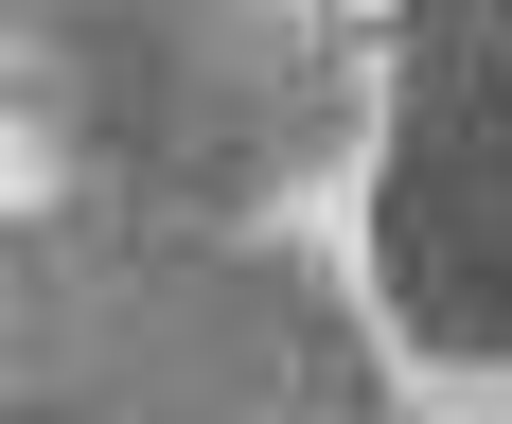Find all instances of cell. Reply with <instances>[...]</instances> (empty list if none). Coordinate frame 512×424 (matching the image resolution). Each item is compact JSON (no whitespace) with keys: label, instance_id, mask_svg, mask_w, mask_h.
I'll list each match as a JSON object with an SVG mask.
<instances>
[{"label":"cell","instance_id":"obj_2","mask_svg":"<svg viewBox=\"0 0 512 424\" xmlns=\"http://www.w3.org/2000/svg\"><path fill=\"white\" fill-rule=\"evenodd\" d=\"M53 177L142 230H248L354 142V89L301 0H0Z\"/></svg>","mask_w":512,"mask_h":424},{"label":"cell","instance_id":"obj_1","mask_svg":"<svg viewBox=\"0 0 512 424\" xmlns=\"http://www.w3.org/2000/svg\"><path fill=\"white\" fill-rule=\"evenodd\" d=\"M0 424H407V407L301 248L53 195L0 230Z\"/></svg>","mask_w":512,"mask_h":424},{"label":"cell","instance_id":"obj_3","mask_svg":"<svg viewBox=\"0 0 512 424\" xmlns=\"http://www.w3.org/2000/svg\"><path fill=\"white\" fill-rule=\"evenodd\" d=\"M371 283L424 354H460V371L512 354V0H407Z\"/></svg>","mask_w":512,"mask_h":424}]
</instances>
